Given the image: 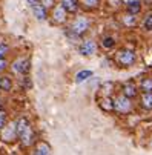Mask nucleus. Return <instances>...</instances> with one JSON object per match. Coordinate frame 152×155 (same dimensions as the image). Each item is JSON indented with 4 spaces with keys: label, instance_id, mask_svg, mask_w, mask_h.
<instances>
[{
    "label": "nucleus",
    "instance_id": "1",
    "mask_svg": "<svg viewBox=\"0 0 152 155\" xmlns=\"http://www.w3.org/2000/svg\"><path fill=\"white\" fill-rule=\"evenodd\" d=\"M15 130H17V138L21 141V144L25 147H28L34 143V132H32V127H31L28 118H25V117L18 118L15 123Z\"/></svg>",
    "mask_w": 152,
    "mask_h": 155
},
{
    "label": "nucleus",
    "instance_id": "2",
    "mask_svg": "<svg viewBox=\"0 0 152 155\" xmlns=\"http://www.w3.org/2000/svg\"><path fill=\"white\" fill-rule=\"evenodd\" d=\"M114 110L118 114H127L132 110V103L131 98H127L126 95H117L114 98Z\"/></svg>",
    "mask_w": 152,
    "mask_h": 155
},
{
    "label": "nucleus",
    "instance_id": "3",
    "mask_svg": "<svg viewBox=\"0 0 152 155\" xmlns=\"http://www.w3.org/2000/svg\"><path fill=\"white\" fill-rule=\"evenodd\" d=\"M69 29H71V32L74 35H83L86 31L89 29V20L86 17H77L72 21V25H71Z\"/></svg>",
    "mask_w": 152,
    "mask_h": 155
},
{
    "label": "nucleus",
    "instance_id": "4",
    "mask_svg": "<svg viewBox=\"0 0 152 155\" xmlns=\"http://www.w3.org/2000/svg\"><path fill=\"white\" fill-rule=\"evenodd\" d=\"M117 63L123 68H129L135 63V54L129 49H121L118 54H117Z\"/></svg>",
    "mask_w": 152,
    "mask_h": 155
},
{
    "label": "nucleus",
    "instance_id": "5",
    "mask_svg": "<svg viewBox=\"0 0 152 155\" xmlns=\"http://www.w3.org/2000/svg\"><path fill=\"white\" fill-rule=\"evenodd\" d=\"M12 69L14 72H18V74H28L29 69H31V61L29 58H18L12 63Z\"/></svg>",
    "mask_w": 152,
    "mask_h": 155
},
{
    "label": "nucleus",
    "instance_id": "6",
    "mask_svg": "<svg viewBox=\"0 0 152 155\" xmlns=\"http://www.w3.org/2000/svg\"><path fill=\"white\" fill-rule=\"evenodd\" d=\"M121 94L126 95L127 98H135V97L138 95V87L135 86L134 81H127V83H124L123 87H121Z\"/></svg>",
    "mask_w": 152,
    "mask_h": 155
},
{
    "label": "nucleus",
    "instance_id": "7",
    "mask_svg": "<svg viewBox=\"0 0 152 155\" xmlns=\"http://www.w3.org/2000/svg\"><path fill=\"white\" fill-rule=\"evenodd\" d=\"M31 8H32V12H34V15H35V18H37V20L43 21V20H46V18H48V9H46L45 6H43L40 2H37V3L31 5Z\"/></svg>",
    "mask_w": 152,
    "mask_h": 155
},
{
    "label": "nucleus",
    "instance_id": "8",
    "mask_svg": "<svg viewBox=\"0 0 152 155\" xmlns=\"http://www.w3.org/2000/svg\"><path fill=\"white\" fill-rule=\"evenodd\" d=\"M78 51H80V54H81V55L89 57V55H92V54L95 52V43H94V41H91V40L83 41L81 45L78 46Z\"/></svg>",
    "mask_w": 152,
    "mask_h": 155
},
{
    "label": "nucleus",
    "instance_id": "9",
    "mask_svg": "<svg viewBox=\"0 0 152 155\" xmlns=\"http://www.w3.org/2000/svg\"><path fill=\"white\" fill-rule=\"evenodd\" d=\"M60 5L68 14H75L78 11V0H61Z\"/></svg>",
    "mask_w": 152,
    "mask_h": 155
},
{
    "label": "nucleus",
    "instance_id": "10",
    "mask_svg": "<svg viewBox=\"0 0 152 155\" xmlns=\"http://www.w3.org/2000/svg\"><path fill=\"white\" fill-rule=\"evenodd\" d=\"M66 14H68V12L63 9V6H61V5H58V6H55V8H54L52 18H54L55 23H63V21L66 20Z\"/></svg>",
    "mask_w": 152,
    "mask_h": 155
},
{
    "label": "nucleus",
    "instance_id": "11",
    "mask_svg": "<svg viewBox=\"0 0 152 155\" xmlns=\"http://www.w3.org/2000/svg\"><path fill=\"white\" fill-rule=\"evenodd\" d=\"M100 107L103 110H106V112H112L114 110V98L111 97H103L100 100Z\"/></svg>",
    "mask_w": 152,
    "mask_h": 155
},
{
    "label": "nucleus",
    "instance_id": "12",
    "mask_svg": "<svg viewBox=\"0 0 152 155\" xmlns=\"http://www.w3.org/2000/svg\"><path fill=\"white\" fill-rule=\"evenodd\" d=\"M5 132H3V140L5 141H12V138L17 137V130H15V124L9 126V127H3Z\"/></svg>",
    "mask_w": 152,
    "mask_h": 155
},
{
    "label": "nucleus",
    "instance_id": "13",
    "mask_svg": "<svg viewBox=\"0 0 152 155\" xmlns=\"http://www.w3.org/2000/svg\"><path fill=\"white\" fill-rule=\"evenodd\" d=\"M140 89L141 92H152V77H143L140 81Z\"/></svg>",
    "mask_w": 152,
    "mask_h": 155
},
{
    "label": "nucleus",
    "instance_id": "14",
    "mask_svg": "<svg viewBox=\"0 0 152 155\" xmlns=\"http://www.w3.org/2000/svg\"><path fill=\"white\" fill-rule=\"evenodd\" d=\"M12 89V80L6 75L0 77V91H5V92H9Z\"/></svg>",
    "mask_w": 152,
    "mask_h": 155
},
{
    "label": "nucleus",
    "instance_id": "15",
    "mask_svg": "<svg viewBox=\"0 0 152 155\" xmlns=\"http://www.w3.org/2000/svg\"><path fill=\"white\" fill-rule=\"evenodd\" d=\"M141 106L147 110H152V92H143L141 94Z\"/></svg>",
    "mask_w": 152,
    "mask_h": 155
},
{
    "label": "nucleus",
    "instance_id": "16",
    "mask_svg": "<svg viewBox=\"0 0 152 155\" xmlns=\"http://www.w3.org/2000/svg\"><path fill=\"white\" fill-rule=\"evenodd\" d=\"M141 11V2L140 0H137V2H131V3H127V14H138Z\"/></svg>",
    "mask_w": 152,
    "mask_h": 155
},
{
    "label": "nucleus",
    "instance_id": "17",
    "mask_svg": "<svg viewBox=\"0 0 152 155\" xmlns=\"http://www.w3.org/2000/svg\"><path fill=\"white\" fill-rule=\"evenodd\" d=\"M34 155H51V147L46 143H38Z\"/></svg>",
    "mask_w": 152,
    "mask_h": 155
},
{
    "label": "nucleus",
    "instance_id": "18",
    "mask_svg": "<svg viewBox=\"0 0 152 155\" xmlns=\"http://www.w3.org/2000/svg\"><path fill=\"white\" fill-rule=\"evenodd\" d=\"M89 77H92V71L84 69V71H80V72L75 75V81H77V83H83L86 78H89Z\"/></svg>",
    "mask_w": 152,
    "mask_h": 155
},
{
    "label": "nucleus",
    "instance_id": "19",
    "mask_svg": "<svg viewBox=\"0 0 152 155\" xmlns=\"http://www.w3.org/2000/svg\"><path fill=\"white\" fill-rule=\"evenodd\" d=\"M101 45H103V48H107V49L114 48V46H115V38H114V37H109V35L103 37V38H101Z\"/></svg>",
    "mask_w": 152,
    "mask_h": 155
},
{
    "label": "nucleus",
    "instance_id": "20",
    "mask_svg": "<svg viewBox=\"0 0 152 155\" xmlns=\"http://www.w3.org/2000/svg\"><path fill=\"white\" fill-rule=\"evenodd\" d=\"M80 3L86 8H97L100 5V0H80Z\"/></svg>",
    "mask_w": 152,
    "mask_h": 155
},
{
    "label": "nucleus",
    "instance_id": "21",
    "mask_svg": "<svg viewBox=\"0 0 152 155\" xmlns=\"http://www.w3.org/2000/svg\"><path fill=\"white\" fill-rule=\"evenodd\" d=\"M6 121H8V114L3 109H0V130L6 126Z\"/></svg>",
    "mask_w": 152,
    "mask_h": 155
},
{
    "label": "nucleus",
    "instance_id": "22",
    "mask_svg": "<svg viewBox=\"0 0 152 155\" xmlns=\"http://www.w3.org/2000/svg\"><path fill=\"white\" fill-rule=\"evenodd\" d=\"M143 28L146 31H152V14H147L144 21H143Z\"/></svg>",
    "mask_w": 152,
    "mask_h": 155
},
{
    "label": "nucleus",
    "instance_id": "23",
    "mask_svg": "<svg viewBox=\"0 0 152 155\" xmlns=\"http://www.w3.org/2000/svg\"><path fill=\"white\" fill-rule=\"evenodd\" d=\"M8 45L6 43H3V41H0V58H5V54L8 52Z\"/></svg>",
    "mask_w": 152,
    "mask_h": 155
},
{
    "label": "nucleus",
    "instance_id": "24",
    "mask_svg": "<svg viewBox=\"0 0 152 155\" xmlns=\"http://www.w3.org/2000/svg\"><path fill=\"white\" fill-rule=\"evenodd\" d=\"M123 21H124V25H134L135 23V18H134L132 14H129V15H124Z\"/></svg>",
    "mask_w": 152,
    "mask_h": 155
},
{
    "label": "nucleus",
    "instance_id": "25",
    "mask_svg": "<svg viewBox=\"0 0 152 155\" xmlns=\"http://www.w3.org/2000/svg\"><path fill=\"white\" fill-rule=\"evenodd\" d=\"M38 2L45 6V8H51V6H54V0H38Z\"/></svg>",
    "mask_w": 152,
    "mask_h": 155
},
{
    "label": "nucleus",
    "instance_id": "26",
    "mask_svg": "<svg viewBox=\"0 0 152 155\" xmlns=\"http://www.w3.org/2000/svg\"><path fill=\"white\" fill-rule=\"evenodd\" d=\"M6 66H8V61L5 58H0V72H3L6 69Z\"/></svg>",
    "mask_w": 152,
    "mask_h": 155
},
{
    "label": "nucleus",
    "instance_id": "27",
    "mask_svg": "<svg viewBox=\"0 0 152 155\" xmlns=\"http://www.w3.org/2000/svg\"><path fill=\"white\" fill-rule=\"evenodd\" d=\"M28 2H29V5H34V3H37V2H38V0H28Z\"/></svg>",
    "mask_w": 152,
    "mask_h": 155
},
{
    "label": "nucleus",
    "instance_id": "28",
    "mask_svg": "<svg viewBox=\"0 0 152 155\" xmlns=\"http://www.w3.org/2000/svg\"><path fill=\"white\" fill-rule=\"evenodd\" d=\"M124 3H131V2H137V0H123Z\"/></svg>",
    "mask_w": 152,
    "mask_h": 155
},
{
    "label": "nucleus",
    "instance_id": "29",
    "mask_svg": "<svg viewBox=\"0 0 152 155\" xmlns=\"http://www.w3.org/2000/svg\"><path fill=\"white\" fill-rule=\"evenodd\" d=\"M0 109H2V100H0Z\"/></svg>",
    "mask_w": 152,
    "mask_h": 155
}]
</instances>
